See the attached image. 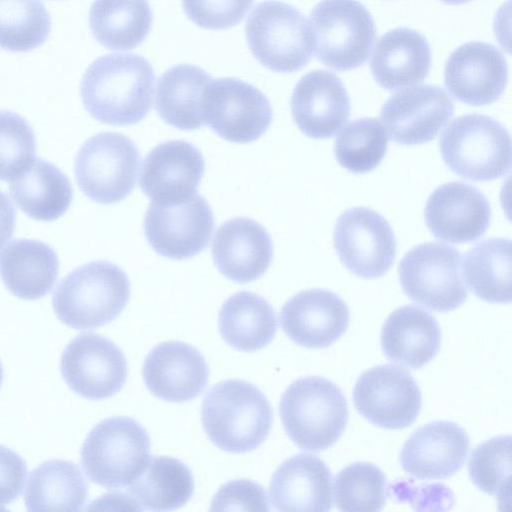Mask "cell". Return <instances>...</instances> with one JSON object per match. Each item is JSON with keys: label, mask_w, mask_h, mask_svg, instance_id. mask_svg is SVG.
<instances>
[{"label": "cell", "mask_w": 512, "mask_h": 512, "mask_svg": "<svg viewBox=\"0 0 512 512\" xmlns=\"http://www.w3.org/2000/svg\"><path fill=\"white\" fill-rule=\"evenodd\" d=\"M310 25L318 60L337 71L363 65L376 39L374 20L357 0L320 1Z\"/></svg>", "instance_id": "8"}, {"label": "cell", "mask_w": 512, "mask_h": 512, "mask_svg": "<svg viewBox=\"0 0 512 512\" xmlns=\"http://www.w3.org/2000/svg\"><path fill=\"white\" fill-rule=\"evenodd\" d=\"M141 156L135 143L117 132H101L86 140L75 159V177L92 201L113 204L135 188Z\"/></svg>", "instance_id": "9"}, {"label": "cell", "mask_w": 512, "mask_h": 512, "mask_svg": "<svg viewBox=\"0 0 512 512\" xmlns=\"http://www.w3.org/2000/svg\"><path fill=\"white\" fill-rule=\"evenodd\" d=\"M202 114L204 125L240 144L257 140L273 120L268 98L255 86L232 77L210 81L203 94Z\"/></svg>", "instance_id": "11"}, {"label": "cell", "mask_w": 512, "mask_h": 512, "mask_svg": "<svg viewBox=\"0 0 512 512\" xmlns=\"http://www.w3.org/2000/svg\"><path fill=\"white\" fill-rule=\"evenodd\" d=\"M442 2L449 4V5H460L464 4L466 2H469L471 0H441Z\"/></svg>", "instance_id": "45"}, {"label": "cell", "mask_w": 512, "mask_h": 512, "mask_svg": "<svg viewBox=\"0 0 512 512\" xmlns=\"http://www.w3.org/2000/svg\"><path fill=\"white\" fill-rule=\"evenodd\" d=\"M150 437L136 420L115 416L96 424L81 449V464L94 483L119 489L130 485L150 458Z\"/></svg>", "instance_id": "5"}, {"label": "cell", "mask_w": 512, "mask_h": 512, "mask_svg": "<svg viewBox=\"0 0 512 512\" xmlns=\"http://www.w3.org/2000/svg\"><path fill=\"white\" fill-rule=\"evenodd\" d=\"M441 330L437 320L415 305L395 309L381 330V347L392 362L411 369L428 364L438 353Z\"/></svg>", "instance_id": "27"}, {"label": "cell", "mask_w": 512, "mask_h": 512, "mask_svg": "<svg viewBox=\"0 0 512 512\" xmlns=\"http://www.w3.org/2000/svg\"><path fill=\"white\" fill-rule=\"evenodd\" d=\"M60 369L70 389L90 400L115 395L125 384L128 373L121 349L94 333L80 334L66 346Z\"/></svg>", "instance_id": "15"}, {"label": "cell", "mask_w": 512, "mask_h": 512, "mask_svg": "<svg viewBox=\"0 0 512 512\" xmlns=\"http://www.w3.org/2000/svg\"><path fill=\"white\" fill-rule=\"evenodd\" d=\"M213 261L226 278L245 284L260 278L273 259V242L268 231L246 217L224 222L212 242Z\"/></svg>", "instance_id": "24"}, {"label": "cell", "mask_w": 512, "mask_h": 512, "mask_svg": "<svg viewBox=\"0 0 512 512\" xmlns=\"http://www.w3.org/2000/svg\"><path fill=\"white\" fill-rule=\"evenodd\" d=\"M508 66L503 54L492 44L468 42L449 56L444 84L458 101L470 106L489 105L503 94Z\"/></svg>", "instance_id": "17"}, {"label": "cell", "mask_w": 512, "mask_h": 512, "mask_svg": "<svg viewBox=\"0 0 512 512\" xmlns=\"http://www.w3.org/2000/svg\"><path fill=\"white\" fill-rule=\"evenodd\" d=\"M277 326L273 307L262 296L249 291L230 296L218 314L222 339L239 351L263 349L274 339Z\"/></svg>", "instance_id": "30"}, {"label": "cell", "mask_w": 512, "mask_h": 512, "mask_svg": "<svg viewBox=\"0 0 512 512\" xmlns=\"http://www.w3.org/2000/svg\"><path fill=\"white\" fill-rule=\"evenodd\" d=\"M460 252L439 242L419 244L401 259L399 281L414 302L436 312L460 307L468 297L461 275Z\"/></svg>", "instance_id": "10"}, {"label": "cell", "mask_w": 512, "mask_h": 512, "mask_svg": "<svg viewBox=\"0 0 512 512\" xmlns=\"http://www.w3.org/2000/svg\"><path fill=\"white\" fill-rule=\"evenodd\" d=\"M387 136L375 118H361L348 123L338 134L334 154L338 163L352 173L374 170L387 151Z\"/></svg>", "instance_id": "37"}, {"label": "cell", "mask_w": 512, "mask_h": 512, "mask_svg": "<svg viewBox=\"0 0 512 512\" xmlns=\"http://www.w3.org/2000/svg\"><path fill=\"white\" fill-rule=\"evenodd\" d=\"M511 241L491 238L475 244L463 260L461 272L470 290L489 303L511 301Z\"/></svg>", "instance_id": "35"}, {"label": "cell", "mask_w": 512, "mask_h": 512, "mask_svg": "<svg viewBox=\"0 0 512 512\" xmlns=\"http://www.w3.org/2000/svg\"><path fill=\"white\" fill-rule=\"evenodd\" d=\"M87 497L88 485L79 467L54 459L31 472L24 501L29 511H80Z\"/></svg>", "instance_id": "33"}, {"label": "cell", "mask_w": 512, "mask_h": 512, "mask_svg": "<svg viewBox=\"0 0 512 512\" xmlns=\"http://www.w3.org/2000/svg\"><path fill=\"white\" fill-rule=\"evenodd\" d=\"M245 35L253 56L274 72H296L313 55L310 22L295 7L281 1L257 4L247 19Z\"/></svg>", "instance_id": "7"}, {"label": "cell", "mask_w": 512, "mask_h": 512, "mask_svg": "<svg viewBox=\"0 0 512 512\" xmlns=\"http://www.w3.org/2000/svg\"><path fill=\"white\" fill-rule=\"evenodd\" d=\"M332 474L316 455L297 454L273 473L269 495L278 511H328L333 506Z\"/></svg>", "instance_id": "25"}, {"label": "cell", "mask_w": 512, "mask_h": 512, "mask_svg": "<svg viewBox=\"0 0 512 512\" xmlns=\"http://www.w3.org/2000/svg\"><path fill=\"white\" fill-rule=\"evenodd\" d=\"M204 171L203 155L193 144L166 141L145 157L140 188L153 203L177 204L197 194Z\"/></svg>", "instance_id": "18"}, {"label": "cell", "mask_w": 512, "mask_h": 512, "mask_svg": "<svg viewBox=\"0 0 512 512\" xmlns=\"http://www.w3.org/2000/svg\"><path fill=\"white\" fill-rule=\"evenodd\" d=\"M453 113L454 104L443 89L420 85L390 96L380 119L395 143L419 145L433 140Z\"/></svg>", "instance_id": "16"}, {"label": "cell", "mask_w": 512, "mask_h": 512, "mask_svg": "<svg viewBox=\"0 0 512 512\" xmlns=\"http://www.w3.org/2000/svg\"><path fill=\"white\" fill-rule=\"evenodd\" d=\"M9 191L27 216L40 221L58 219L69 209L73 199L68 177L52 163L38 158L10 180Z\"/></svg>", "instance_id": "29"}, {"label": "cell", "mask_w": 512, "mask_h": 512, "mask_svg": "<svg viewBox=\"0 0 512 512\" xmlns=\"http://www.w3.org/2000/svg\"><path fill=\"white\" fill-rule=\"evenodd\" d=\"M350 313L337 294L326 289H309L291 297L282 307L280 322L285 334L306 348L332 345L347 330Z\"/></svg>", "instance_id": "20"}, {"label": "cell", "mask_w": 512, "mask_h": 512, "mask_svg": "<svg viewBox=\"0 0 512 512\" xmlns=\"http://www.w3.org/2000/svg\"><path fill=\"white\" fill-rule=\"evenodd\" d=\"M15 210L8 196L0 191V251L13 235Z\"/></svg>", "instance_id": "44"}, {"label": "cell", "mask_w": 512, "mask_h": 512, "mask_svg": "<svg viewBox=\"0 0 512 512\" xmlns=\"http://www.w3.org/2000/svg\"><path fill=\"white\" fill-rule=\"evenodd\" d=\"M469 446V437L458 424L433 421L407 439L400 452V464L414 478L445 479L462 468Z\"/></svg>", "instance_id": "22"}, {"label": "cell", "mask_w": 512, "mask_h": 512, "mask_svg": "<svg viewBox=\"0 0 512 512\" xmlns=\"http://www.w3.org/2000/svg\"><path fill=\"white\" fill-rule=\"evenodd\" d=\"M386 477L376 465L355 462L342 469L335 478L336 507L341 511H379L386 503Z\"/></svg>", "instance_id": "38"}, {"label": "cell", "mask_w": 512, "mask_h": 512, "mask_svg": "<svg viewBox=\"0 0 512 512\" xmlns=\"http://www.w3.org/2000/svg\"><path fill=\"white\" fill-rule=\"evenodd\" d=\"M27 476L25 461L10 448L0 445V508L17 499Z\"/></svg>", "instance_id": "43"}, {"label": "cell", "mask_w": 512, "mask_h": 512, "mask_svg": "<svg viewBox=\"0 0 512 512\" xmlns=\"http://www.w3.org/2000/svg\"><path fill=\"white\" fill-rule=\"evenodd\" d=\"M357 412L384 429H403L417 418L421 391L411 374L400 366L383 364L364 371L353 390Z\"/></svg>", "instance_id": "13"}, {"label": "cell", "mask_w": 512, "mask_h": 512, "mask_svg": "<svg viewBox=\"0 0 512 512\" xmlns=\"http://www.w3.org/2000/svg\"><path fill=\"white\" fill-rule=\"evenodd\" d=\"M211 77L200 67L179 64L158 79L156 111L167 124L191 131L204 125L202 99Z\"/></svg>", "instance_id": "31"}, {"label": "cell", "mask_w": 512, "mask_h": 512, "mask_svg": "<svg viewBox=\"0 0 512 512\" xmlns=\"http://www.w3.org/2000/svg\"><path fill=\"white\" fill-rule=\"evenodd\" d=\"M201 421L209 440L230 453H247L267 438L273 422L271 405L255 385L224 380L206 393Z\"/></svg>", "instance_id": "2"}, {"label": "cell", "mask_w": 512, "mask_h": 512, "mask_svg": "<svg viewBox=\"0 0 512 512\" xmlns=\"http://www.w3.org/2000/svg\"><path fill=\"white\" fill-rule=\"evenodd\" d=\"M333 242L341 263L364 279L386 274L396 256V239L390 224L367 207L350 208L338 217Z\"/></svg>", "instance_id": "12"}, {"label": "cell", "mask_w": 512, "mask_h": 512, "mask_svg": "<svg viewBox=\"0 0 512 512\" xmlns=\"http://www.w3.org/2000/svg\"><path fill=\"white\" fill-rule=\"evenodd\" d=\"M51 28L41 0H0V48L26 52L42 45Z\"/></svg>", "instance_id": "36"}, {"label": "cell", "mask_w": 512, "mask_h": 512, "mask_svg": "<svg viewBox=\"0 0 512 512\" xmlns=\"http://www.w3.org/2000/svg\"><path fill=\"white\" fill-rule=\"evenodd\" d=\"M155 74L151 64L132 53L97 58L83 75L80 93L86 111L115 126L143 120L153 104Z\"/></svg>", "instance_id": "1"}, {"label": "cell", "mask_w": 512, "mask_h": 512, "mask_svg": "<svg viewBox=\"0 0 512 512\" xmlns=\"http://www.w3.org/2000/svg\"><path fill=\"white\" fill-rule=\"evenodd\" d=\"M291 113L298 128L308 137H332L348 120L350 99L335 74L315 70L304 75L295 85Z\"/></svg>", "instance_id": "23"}, {"label": "cell", "mask_w": 512, "mask_h": 512, "mask_svg": "<svg viewBox=\"0 0 512 512\" xmlns=\"http://www.w3.org/2000/svg\"><path fill=\"white\" fill-rule=\"evenodd\" d=\"M35 154L36 139L28 122L12 111H0V181L15 178Z\"/></svg>", "instance_id": "40"}, {"label": "cell", "mask_w": 512, "mask_h": 512, "mask_svg": "<svg viewBox=\"0 0 512 512\" xmlns=\"http://www.w3.org/2000/svg\"><path fill=\"white\" fill-rule=\"evenodd\" d=\"M439 148L449 169L465 179L490 181L510 170V134L486 115L473 113L454 119L442 132Z\"/></svg>", "instance_id": "6"}, {"label": "cell", "mask_w": 512, "mask_h": 512, "mask_svg": "<svg viewBox=\"0 0 512 512\" xmlns=\"http://www.w3.org/2000/svg\"><path fill=\"white\" fill-rule=\"evenodd\" d=\"M215 220L205 198L195 194L184 202L151 203L144 218L145 237L155 252L170 259L192 258L210 241Z\"/></svg>", "instance_id": "14"}, {"label": "cell", "mask_w": 512, "mask_h": 512, "mask_svg": "<svg viewBox=\"0 0 512 512\" xmlns=\"http://www.w3.org/2000/svg\"><path fill=\"white\" fill-rule=\"evenodd\" d=\"M148 390L168 402H187L199 396L207 385L209 367L198 349L181 341L155 346L142 369Z\"/></svg>", "instance_id": "21"}, {"label": "cell", "mask_w": 512, "mask_h": 512, "mask_svg": "<svg viewBox=\"0 0 512 512\" xmlns=\"http://www.w3.org/2000/svg\"><path fill=\"white\" fill-rule=\"evenodd\" d=\"M58 272L57 253L39 240H14L0 255L1 279L6 288L21 299L35 300L47 295Z\"/></svg>", "instance_id": "28"}, {"label": "cell", "mask_w": 512, "mask_h": 512, "mask_svg": "<svg viewBox=\"0 0 512 512\" xmlns=\"http://www.w3.org/2000/svg\"><path fill=\"white\" fill-rule=\"evenodd\" d=\"M130 299V281L116 264L86 263L61 280L52 304L57 318L78 330L95 329L117 318Z\"/></svg>", "instance_id": "3"}, {"label": "cell", "mask_w": 512, "mask_h": 512, "mask_svg": "<svg viewBox=\"0 0 512 512\" xmlns=\"http://www.w3.org/2000/svg\"><path fill=\"white\" fill-rule=\"evenodd\" d=\"M147 0H94L89 26L94 38L112 50L133 49L141 44L152 26Z\"/></svg>", "instance_id": "34"}, {"label": "cell", "mask_w": 512, "mask_h": 512, "mask_svg": "<svg viewBox=\"0 0 512 512\" xmlns=\"http://www.w3.org/2000/svg\"><path fill=\"white\" fill-rule=\"evenodd\" d=\"M425 223L439 240L467 243L480 238L491 219V207L482 192L463 182L437 187L424 210Z\"/></svg>", "instance_id": "19"}, {"label": "cell", "mask_w": 512, "mask_h": 512, "mask_svg": "<svg viewBox=\"0 0 512 512\" xmlns=\"http://www.w3.org/2000/svg\"><path fill=\"white\" fill-rule=\"evenodd\" d=\"M468 471L481 491L504 502L510 494L511 437H493L478 445L471 453Z\"/></svg>", "instance_id": "39"}, {"label": "cell", "mask_w": 512, "mask_h": 512, "mask_svg": "<svg viewBox=\"0 0 512 512\" xmlns=\"http://www.w3.org/2000/svg\"><path fill=\"white\" fill-rule=\"evenodd\" d=\"M2 380H3V368H2V365L0 362V386H1Z\"/></svg>", "instance_id": "46"}, {"label": "cell", "mask_w": 512, "mask_h": 512, "mask_svg": "<svg viewBox=\"0 0 512 512\" xmlns=\"http://www.w3.org/2000/svg\"><path fill=\"white\" fill-rule=\"evenodd\" d=\"M194 492L190 468L169 456L152 457L128 485V497L137 510L171 511L184 506Z\"/></svg>", "instance_id": "32"}, {"label": "cell", "mask_w": 512, "mask_h": 512, "mask_svg": "<svg viewBox=\"0 0 512 512\" xmlns=\"http://www.w3.org/2000/svg\"><path fill=\"white\" fill-rule=\"evenodd\" d=\"M431 67L426 38L406 27L393 29L378 40L370 69L375 81L387 90L422 82Z\"/></svg>", "instance_id": "26"}, {"label": "cell", "mask_w": 512, "mask_h": 512, "mask_svg": "<svg viewBox=\"0 0 512 512\" xmlns=\"http://www.w3.org/2000/svg\"><path fill=\"white\" fill-rule=\"evenodd\" d=\"M212 511H268L270 506L264 488L247 479L232 480L215 493Z\"/></svg>", "instance_id": "42"}, {"label": "cell", "mask_w": 512, "mask_h": 512, "mask_svg": "<svg viewBox=\"0 0 512 512\" xmlns=\"http://www.w3.org/2000/svg\"><path fill=\"white\" fill-rule=\"evenodd\" d=\"M254 0H182L188 18L196 25L221 30L239 24Z\"/></svg>", "instance_id": "41"}, {"label": "cell", "mask_w": 512, "mask_h": 512, "mask_svg": "<svg viewBox=\"0 0 512 512\" xmlns=\"http://www.w3.org/2000/svg\"><path fill=\"white\" fill-rule=\"evenodd\" d=\"M279 413L288 437L300 449L314 452L336 443L348 422L343 392L318 376L292 382L281 397Z\"/></svg>", "instance_id": "4"}]
</instances>
